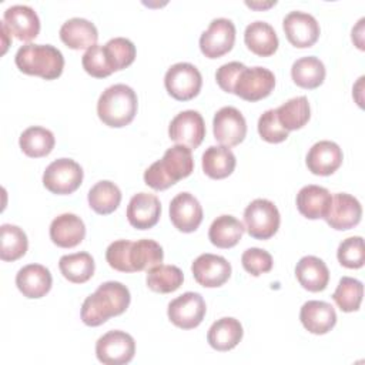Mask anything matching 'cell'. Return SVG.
<instances>
[{"label": "cell", "instance_id": "1", "mask_svg": "<svg viewBox=\"0 0 365 365\" xmlns=\"http://www.w3.org/2000/svg\"><path fill=\"white\" fill-rule=\"evenodd\" d=\"M131 295L118 281H107L88 295L81 305V321L88 327H98L108 318L121 315L130 305Z\"/></svg>", "mask_w": 365, "mask_h": 365}, {"label": "cell", "instance_id": "2", "mask_svg": "<svg viewBox=\"0 0 365 365\" xmlns=\"http://www.w3.org/2000/svg\"><path fill=\"white\" fill-rule=\"evenodd\" d=\"M194 170L191 148L175 144L170 147L161 160L153 163L144 171V182L153 190L161 191L188 177Z\"/></svg>", "mask_w": 365, "mask_h": 365}, {"label": "cell", "instance_id": "3", "mask_svg": "<svg viewBox=\"0 0 365 365\" xmlns=\"http://www.w3.org/2000/svg\"><path fill=\"white\" fill-rule=\"evenodd\" d=\"M138 100L135 91L125 84L107 87L98 97V118L108 127H124L133 121L137 114Z\"/></svg>", "mask_w": 365, "mask_h": 365}, {"label": "cell", "instance_id": "4", "mask_svg": "<svg viewBox=\"0 0 365 365\" xmlns=\"http://www.w3.org/2000/svg\"><path fill=\"white\" fill-rule=\"evenodd\" d=\"M14 61L21 73L44 80L60 77L64 68L61 51L51 44H24L17 50Z\"/></svg>", "mask_w": 365, "mask_h": 365}, {"label": "cell", "instance_id": "5", "mask_svg": "<svg viewBox=\"0 0 365 365\" xmlns=\"http://www.w3.org/2000/svg\"><path fill=\"white\" fill-rule=\"evenodd\" d=\"M245 230L255 240H268L279 228L281 217L277 205L265 198L251 201L244 211Z\"/></svg>", "mask_w": 365, "mask_h": 365}, {"label": "cell", "instance_id": "6", "mask_svg": "<svg viewBox=\"0 0 365 365\" xmlns=\"http://www.w3.org/2000/svg\"><path fill=\"white\" fill-rule=\"evenodd\" d=\"M83 181V168L71 158H58L50 163L43 174L44 187L53 194H71Z\"/></svg>", "mask_w": 365, "mask_h": 365}, {"label": "cell", "instance_id": "7", "mask_svg": "<svg viewBox=\"0 0 365 365\" xmlns=\"http://www.w3.org/2000/svg\"><path fill=\"white\" fill-rule=\"evenodd\" d=\"M164 86L171 97L180 101H187L200 93L202 77L194 64L175 63L167 70Z\"/></svg>", "mask_w": 365, "mask_h": 365}, {"label": "cell", "instance_id": "8", "mask_svg": "<svg viewBox=\"0 0 365 365\" xmlns=\"http://www.w3.org/2000/svg\"><path fill=\"white\" fill-rule=\"evenodd\" d=\"M135 354L134 338L124 331H108L96 342L97 359L106 365L128 364Z\"/></svg>", "mask_w": 365, "mask_h": 365}, {"label": "cell", "instance_id": "9", "mask_svg": "<svg viewBox=\"0 0 365 365\" xmlns=\"http://www.w3.org/2000/svg\"><path fill=\"white\" fill-rule=\"evenodd\" d=\"M275 87V76L265 67H245L234 84V94L245 101H258L271 94Z\"/></svg>", "mask_w": 365, "mask_h": 365}, {"label": "cell", "instance_id": "10", "mask_svg": "<svg viewBox=\"0 0 365 365\" xmlns=\"http://www.w3.org/2000/svg\"><path fill=\"white\" fill-rule=\"evenodd\" d=\"M205 301L198 292H184L174 298L167 308L168 319L181 329H192L198 327L205 315Z\"/></svg>", "mask_w": 365, "mask_h": 365}, {"label": "cell", "instance_id": "11", "mask_svg": "<svg viewBox=\"0 0 365 365\" xmlns=\"http://www.w3.org/2000/svg\"><path fill=\"white\" fill-rule=\"evenodd\" d=\"M235 41V26L230 19H214L200 37V50L208 58L227 54Z\"/></svg>", "mask_w": 365, "mask_h": 365}, {"label": "cell", "instance_id": "12", "mask_svg": "<svg viewBox=\"0 0 365 365\" xmlns=\"http://www.w3.org/2000/svg\"><path fill=\"white\" fill-rule=\"evenodd\" d=\"M168 135L177 144L188 148H197L205 137V123L202 115L195 110L178 113L168 125Z\"/></svg>", "mask_w": 365, "mask_h": 365}, {"label": "cell", "instance_id": "13", "mask_svg": "<svg viewBox=\"0 0 365 365\" xmlns=\"http://www.w3.org/2000/svg\"><path fill=\"white\" fill-rule=\"evenodd\" d=\"M214 137L218 143L227 147H234L242 143L247 135V121L240 110L227 106L220 108L212 120Z\"/></svg>", "mask_w": 365, "mask_h": 365}, {"label": "cell", "instance_id": "14", "mask_svg": "<svg viewBox=\"0 0 365 365\" xmlns=\"http://www.w3.org/2000/svg\"><path fill=\"white\" fill-rule=\"evenodd\" d=\"M282 27L288 41L298 48L314 46L321 31L319 24L312 14L298 10L289 11L284 17Z\"/></svg>", "mask_w": 365, "mask_h": 365}, {"label": "cell", "instance_id": "15", "mask_svg": "<svg viewBox=\"0 0 365 365\" xmlns=\"http://www.w3.org/2000/svg\"><path fill=\"white\" fill-rule=\"evenodd\" d=\"M191 271L194 279L205 288H217L224 285L231 275V264L221 255L215 254H201L198 255Z\"/></svg>", "mask_w": 365, "mask_h": 365}, {"label": "cell", "instance_id": "16", "mask_svg": "<svg viewBox=\"0 0 365 365\" xmlns=\"http://www.w3.org/2000/svg\"><path fill=\"white\" fill-rule=\"evenodd\" d=\"M361 202L351 194L338 192L332 197L324 220L331 225V228L344 231L354 228L361 221Z\"/></svg>", "mask_w": 365, "mask_h": 365}, {"label": "cell", "instance_id": "17", "mask_svg": "<svg viewBox=\"0 0 365 365\" xmlns=\"http://www.w3.org/2000/svg\"><path fill=\"white\" fill-rule=\"evenodd\" d=\"M170 220L178 231L192 232L202 221V207L192 194L180 192L170 202Z\"/></svg>", "mask_w": 365, "mask_h": 365}, {"label": "cell", "instance_id": "18", "mask_svg": "<svg viewBox=\"0 0 365 365\" xmlns=\"http://www.w3.org/2000/svg\"><path fill=\"white\" fill-rule=\"evenodd\" d=\"M10 34L21 41H30L40 31V19L37 13L26 4H14L6 9L1 20Z\"/></svg>", "mask_w": 365, "mask_h": 365}, {"label": "cell", "instance_id": "19", "mask_svg": "<svg viewBox=\"0 0 365 365\" xmlns=\"http://www.w3.org/2000/svg\"><path fill=\"white\" fill-rule=\"evenodd\" d=\"M161 214L160 200L150 192H138L131 197L127 205V220L137 230L154 227Z\"/></svg>", "mask_w": 365, "mask_h": 365}, {"label": "cell", "instance_id": "20", "mask_svg": "<svg viewBox=\"0 0 365 365\" xmlns=\"http://www.w3.org/2000/svg\"><path fill=\"white\" fill-rule=\"evenodd\" d=\"M342 150L334 141L315 143L307 154V167L315 175H331L342 164Z\"/></svg>", "mask_w": 365, "mask_h": 365}, {"label": "cell", "instance_id": "21", "mask_svg": "<svg viewBox=\"0 0 365 365\" xmlns=\"http://www.w3.org/2000/svg\"><path fill=\"white\" fill-rule=\"evenodd\" d=\"M301 324L307 331L315 335L329 332L336 324V312L334 307L325 301H307L299 311Z\"/></svg>", "mask_w": 365, "mask_h": 365}, {"label": "cell", "instance_id": "22", "mask_svg": "<svg viewBox=\"0 0 365 365\" xmlns=\"http://www.w3.org/2000/svg\"><path fill=\"white\" fill-rule=\"evenodd\" d=\"M86 237V225L83 220L71 212L56 217L50 224V238L61 248H73Z\"/></svg>", "mask_w": 365, "mask_h": 365}, {"label": "cell", "instance_id": "23", "mask_svg": "<svg viewBox=\"0 0 365 365\" xmlns=\"http://www.w3.org/2000/svg\"><path fill=\"white\" fill-rule=\"evenodd\" d=\"M53 284L48 268L40 264H29L19 269L16 275V285L26 298L44 297Z\"/></svg>", "mask_w": 365, "mask_h": 365}, {"label": "cell", "instance_id": "24", "mask_svg": "<svg viewBox=\"0 0 365 365\" xmlns=\"http://www.w3.org/2000/svg\"><path fill=\"white\" fill-rule=\"evenodd\" d=\"M60 38L61 41L73 48H90L97 44L98 40V31L97 27L87 19L81 17H73L63 23L60 27Z\"/></svg>", "mask_w": 365, "mask_h": 365}, {"label": "cell", "instance_id": "25", "mask_svg": "<svg viewBox=\"0 0 365 365\" xmlns=\"http://www.w3.org/2000/svg\"><path fill=\"white\" fill-rule=\"evenodd\" d=\"M295 277L302 288L311 292H319L324 291L328 285L329 269L321 258L305 255L297 262Z\"/></svg>", "mask_w": 365, "mask_h": 365}, {"label": "cell", "instance_id": "26", "mask_svg": "<svg viewBox=\"0 0 365 365\" xmlns=\"http://www.w3.org/2000/svg\"><path fill=\"white\" fill-rule=\"evenodd\" d=\"M331 200L332 195L325 187L309 184L298 191L297 208L304 217L309 220H318L325 217Z\"/></svg>", "mask_w": 365, "mask_h": 365}, {"label": "cell", "instance_id": "27", "mask_svg": "<svg viewBox=\"0 0 365 365\" xmlns=\"http://www.w3.org/2000/svg\"><path fill=\"white\" fill-rule=\"evenodd\" d=\"M245 46L259 57L272 56L278 48V37L274 27L265 21L250 23L244 31Z\"/></svg>", "mask_w": 365, "mask_h": 365}, {"label": "cell", "instance_id": "28", "mask_svg": "<svg viewBox=\"0 0 365 365\" xmlns=\"http://www.w3.org/2000/svg\"><path fill=\"white\" fill-rule=\"evenodd\" d=\"M242 325L238 319L224 317L217 319L208 329L207 341L211 348L225 352L235 348L242 339Z\"/></svg>", "mask_w": 365, "mask_h": 365}, {"label": "cell", "instance_id": "29", "mask_svg": "<svg viewBox=\"0 0 365 365\" xmlns=\"http://www.w3.org/2000/svg\"><path fill=\"white\" fill-rule=\"evenodd\" d=\"M245 231L244 224L232 215L217 217L208 230V238L218 248H231L238 244Z\"/></svg>", "mask_w": 365, "mask_h": 365}, {"label": "cell", "instance_id": "30", "mask_svg": "<svg viewBox=\"0 0 365 365\" xmlns=\"http://www.w3.org/2000/svg\"><path fill=\"white\" fill-rule=\"evenodd\" d=\"M235 164V155L227 145H210L202 154V171L214 180L228 177Z\"/></svg>", "mask_w": 365, "mask_h": 365}, {"label": "cell", "instance_id": "31", "mask_svg": "<svg viewBox=\"0 0 365 365\" xmlns=\"http://www.w3.org/2000/svg\"><path fill=\"white\" fill-rule=\"evenodd\" d=\"M291 77L298 87L311 90L319 87L325 80V66L315 56L301 57L291 67Z\"/></svg>", "mask_w": 365, "mask_h": 365}, {"label": "cell", "instance_id": "32", "mask_svg": "<svg viewBox=\"0 0 365 365\" xmlns=\"http://www.w3.org/2000/svg\"><path fill=\"white\" fill-rule=\"evenodd\" d=\"M19 144L26 155L40 158L51 153L56 144V138L50 130L40 125H33L20 134Z\"/></svg>", "mask_w": 365, "mask_h": 365}, {"label": "cell", "instance_id": "33", "mask_svg": "<svg viewBox=\"0 0 365 365\" xmlns=\"http://www.w3.org/2000/svg\"><path fill=\"white\" fill-rule=\"evenodd\" d=\"M90 207L100 215L111 214L121 202V191L120 188L108 181L103 180L96 182L87 195Z\"/></svg>", "mask_w": 365, "mask_h": 365}, {"label": "cell", "instance_id": "34", "mask_svg": "<svg viewBox=\"0 0 365 365\" xmlns=\"http://www.w3.org/2000/svg\"><path fill=\"white\" fill-rule=\"evenodd\" d=\"M164 258L163 247L154 240H138L131 244L130 264L133 271H148L155 265H160Z\"/></svg>", "mask_w": 365, "mask_h": 365}, {"label": "cell", "instance_id": "35", "mask_svg": "<svg viewBox=\"0 0 365 365\" xmlns=\"http://www.w3.org/2000/svg\"><path fill=\"white\" fill-rule=\"evenodd\" d=\"M58 268L66 279L73 284H83L94 274V259L88 252H76L63 255Z\"/></svg>", "mask_w": 365, "mask_h": 365}, {"label": "cell", "instance_id": "36", "mask_svg": "<svg viewBox=\"0 0 365 365\" xmlns=\"http://www.w3.org/2000/svg\"><path fill=\"white\" fill-rule=\"evenodd\" d=\"M277 117L281 123V125L287 130H298L304 127L309 117H311V108L308 98L305 96H298L294 98H289L284 104H281L278 108H275Z\"/></svg>", "mask_w": 365, "mask_h": 365}, {"label": "cell", "instance_id": "37", "mask_svg": "<svg viewBox=\"0 0 365 365\" xmlns=\"http://www.w3.org/2000/svg\"><path fill=\"white\" fill-rule=\"evenodd\" d=\"M184 275L182 271L175 265H155L147 272V287L154 292L168 294L174 292L182 285Z\"/></svg>", "mask_w": 365, "mask_h": 365}, {"label": "cell", "instance_id": "38", "mask_svg": "<svg viewBox=\"0 0 365 365\" xmlns=\"http://www.w3.org/2000/svg\"><path fill=\"white\" fill-rule=\"evenodd\" d=\"M0 258L3 261H16L21 258L29 247L26 232L13 224L0 227Z\"/></svg>", "mask_w": 365, "mask_h": 365}, {"label": "cell", "instance_id": "39", "mask_svg": "<svg viewBox=\"0 0 365 365\" xmlns=\"http://www.w3.org/2000/svg\"><path fill=\"white\" fill-rule=\"evenodd\" d=\"M364 297V285L359 279L351 277H342L336 289L332 294V299L338 308L344 312L358 311Z\"/></svg>", "mask_w": 365, "mask_h": 365}, {"label": "cell", "instance_id": "40", "mask_svg": "<svg viewBox=\"0 0 365 365\" xmlns=\"http://www.w3.org/2000/svg\"><path fill=\"white\" fill-rule=\"evenodd\" d=\"M104 50L113 71H118L128 67L135 58V46L131 40L125 37L110 38L104 44Z\"/></svg>", "mask_w": 365, "mask_h": 365}, {"label": "cell", "instance_id": "41", "mask_svg": "<svg viewBox=\"0 0 365 365\" xmlns=\"http://www.w3.org/2000/svg\"><path fill=\"white\" fill-rule=\"evenodd\" d=\"M336 257L341 265L345 268H361L365 262V250L362 237H349L344 240L336 251Z\"/></svg>", "mask_w": 365, "mask_h": 365}, {"label": "cell", "instance_id": "42", "mask_svg": "<svg viewBox=\"0 0 365 365\" xmlns=\"http://www.w3.org/2000/svg\"><path fill=\"white\" fill-rule=\"evenodd\" d=\"M81 64H83V68L96 78H104V77H108L111 73H114L107 58L104 46L96 44L88 50H86L81 58Z\"/></svg>", "mask_w": 365, "mask_h": 365}, {"label": "cell", "instance_id": "43", "mask_svg": "<svg viewBox=\"0 0 365 365\" xmlns=\"http://www.w3.org/2000/svg\"><path fill=\"white\" fill-rule=\"evenodd\" d=\"M241 264H242L244 269L248 274H251L254 277H258L261 274H265V272L271 271L274 261H272V257L268 251L252 247V248H248L242 252Z\"/></svg>", "mask_w": 365, "mask_h": 365}, {"label": "cell", "instance_id": "44", "mask_svg": "<svg viewBox=\"0 0 365 365\" xmlns=\"http://www.w3.org/2000/svg\"><path fill=\"white\" fill-rule=\"evenodd\" d=\"M258 133L262 140L274 144L281 143L288 137V131L281 125L274 108L267 110L258 118Z\"/></svg>", "mask_w": 365, "mask_h": 365}, {"label": "cell", "instance_id": "45", "mask_svg": "<svg viewBox=\"0 0 365 365\" xmlns=\"http://www.w3.org/2000/svg\"><path fill=\"white\" fill-rule=\"evenodd\" d=\"M133 241L117 240L106 250V259L108 265L120 272H134L130 264V248Z\"/></svg>", "mask_w": 365, "mask_h": 365}, {"label": "cell", "instance_id": "46", "mask_svg": "<svg viewBox=\"0 0 365 365\" xmlns=\"http://www.w3.org/2000/svg\"><path fill=\"white\" fill-rule=\"evenodd\" d=\"M244 68H245V64L240 61H230L222 64L215 73V80L220 88L224 90L225 93H234V84L238 78V74Z\"/></svg>", "mask_w": 365, "mask_h": 365}, {"label": "cell", "instance_id": "47", "mask_svg": "<svg viewBox=\"0 0 365 365\" xmlns=\"http://www.w3.org/2000/svg\"><path fill=\"white\" fill-rule=\"evenodd\" d=\"M245 4L247 6H250V7H252V9H267V7H269V6H272V4H275V1H269V3H262V4H258V3H252V1H245Z\"/></svg>", "mask_w": 365, "mask_h": 365}]
</instances>
